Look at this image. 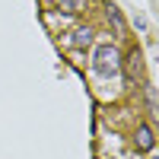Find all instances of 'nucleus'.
I'll return each instance as SVG.
<instances>
[{"instance_id":"obj_1","label":"nucleus","mask_w":159,"mask_h":159,"mask_svg":"<svg viewBox=\"0 0 159 159\" xmlns=\"http://www.w3.org/2000/svg\"><path fill=\"white\" fill-rule=\"evenodd\" d=\"M92 67H96V73H102V76L121 73V54H118V48L115 45L96 48V54H92Z\"/></svg>"},{"instance_id":"obj_2","label":"nucleus","mask_w":159,"mask_h":159,"mask_svg":"<svg viewBox=\"0 0 159 159\" xmlns=\"http://www.w3.org/2000/svg\"><path fill=\"white\" fill-rule=\"evenodd\" d=\"M134 147H137L140 153H150V150L156 147V137H153V130H150L147 124H140V127H137V137H134Z\"/></svg>"},{"instance_id":"obj_3","label":"nucleus","mask_w":159,"mask_h":159,"mask_svg":"<svg viewBox=\"0 0 159 159\" xmlns=\"http://www.w3.org/2000/svg\"><path fill=\"white\" fill-rule=\"evenodd\" d=\"M124 67H127V76H130V80L140 76V70H143V54H140V48H130V51H127Z\"/></svg>"},{"instance_id":"obj_4","label":"nucleus","mask_w":159,"mask_h":159,"mask_svg":"<svg viewBox=\"0 0 159 159\" xmlns=\"http://www.w3.org/2000/svg\"><path fill=\"white\" fill-rule=\"evenodd\" d=\"M92 45V32L89 29H76L73 32V48H89Z\"/></svg>"},{"instance_id":"obj_5","label":"nucleus","mask_w":159,"mask_h":159,"mask_svg":"<svg viewBox=\"0 0 159 159\" xmlns=\"http://www.w3.org/2000/svg\"><path fill=\"white\" fill-rule=\"evenodd\" d=\"M105 13H108V19L115 22V29L121 32V29H124V19H121V13H118V7H108V10H105Z\"/></svg>"},{"instance_id":"obj_6","label":"nucleus","mask_w":159,"mask_h":159,"mask_svg":"<svg viewBox=\"0 0 159 159\" xmlns=\"http://www.w3.org/2000/svg\"><path fill=\"white\" fill-rule=\"evenodd\" d=\"M61 7L67 13H80V10H83V0H61Z\"/></svg>"}]
</instances>
